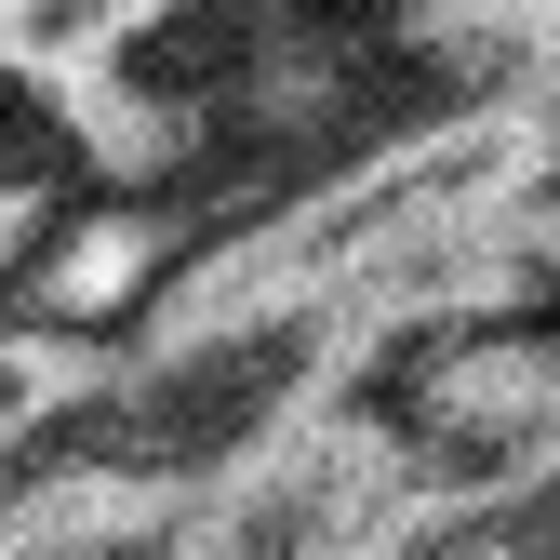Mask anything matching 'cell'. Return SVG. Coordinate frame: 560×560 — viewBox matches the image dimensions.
I'll return each mask as SVG.
<instances>
[{"label":"cell","instance_id":"1","mask_svg":"<svg viewBox=\"0 0 560 560\" xmlns=\"http://www.w3.org/2000/svg\"><path fill=\"white\" fill-rule=\"evenodd\" d=\"M148 27H161V0H0V94L94 107Z\"/></svg>","mask_w":560,"mask_h":560},{"label":"cell","instance_id":"2","mask_svg":"<svg viewBox=\"0 0 560 560\" xmlns=\"http://www.w3.org/2000/svg\"><path fill=\"white\" fill-rule=\"evenodd\" d=\"M67 387H81V347H54V334H27V320H0V441H27Z\"/></svg>","mask_w":560,"mask_h":560}]
</instances>
